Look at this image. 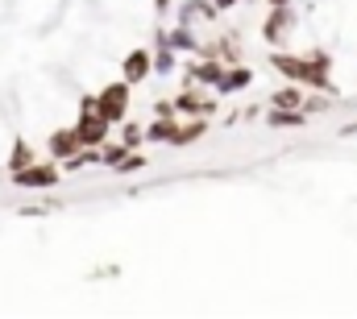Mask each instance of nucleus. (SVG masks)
<instances>
[{
    "mask_svg": "<svg viewBox=\"0 0 357 319\" xmlns=\"http://www.w3.org/2000/svg\"><path fill=\"white\" fill-rule=\"evenodd\" d=\"M121 100H125V91H121V87H116V91H108V95H104V112H108V116H116V112H121Z\"/></svg>",
    "mask_w": 357,
    "mask_h": 319,
    "instance_id": "nucleus-1",
    "label": "nucleus"
}]
</instances>
